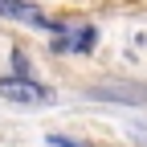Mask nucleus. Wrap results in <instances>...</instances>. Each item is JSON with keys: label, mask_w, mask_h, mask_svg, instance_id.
Wrapping results in <instances>:
<instances>
[{"label": "nucleus", "mask_w": 147, "mask_h": 147, "mask_svg": "<svg viewBox=\"0 0 147 147\" xmlns=\"http://www.w3.org/2000/svg\"><path fill=\"white\" fill-rule=\"evenodd\" d=\"M49 143H53V147H82V143H74V139H61V135H53Z\"/></svg>", "instance_id": "4"}, {"label": "nucleus", "mask_w": 147, "mask_h": 147, "mask_svg": "<svg viewBox=\"0 0 147 147\" xmlns=\"http://www.w3.org/2000/svg\"><path fill=\"white\" fill-rule=\"evenodd\" d=\"M90 98H106V102H147V86L123 82V86H94Z\"/></svg>", "instance_id": "3"}, {"label": "nucleus", "mask_w": 147, "mask_h": 147, "mask_svg": "<svg viewBox=\"0 0 147 147\" xmlns=\"http://www.w3.org/2000/svg\"><path fill=\"white\" fill-rule=\"evenodd\" d=\"M0 98L8 102H25V106H37V102H49L53 94L45 86H37L33 78H0Z\"/></svg>", "instance_id": "1"}, {"label": "nucleus", "mask_w": 147, "mask_h": 147, "mask_svg": "<svg viewBox=\"0 0 147 147\" xmlns=\"http://www.w3.org/2000/svg\"><path fill=\"white\" fill-rule=\"evenodd\" d=\"M0 16H8V21H21V25H33V29H53V33L61 29L57 21L41 16L33 4H25V0H0Z\"/></svg>", "instance_id": "2"}]
</instances>
